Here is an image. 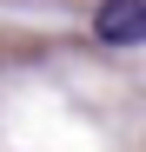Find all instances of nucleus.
Instances as JSON below:
<instances>
[{"label":"nucleus","mask_w":146,"mask_h":152,"mask_svg":"<svg viewBox=\"0 0 146 152\" xmlns=\"http://www.w3.org/2000/svg\"><path fill=\"white\" fill-rule=\"evenodd\" d=\"M93 33L106 46H146V0H100L93 7Z\"/></svg>","instance_id":"1"}]
</instances>
